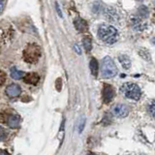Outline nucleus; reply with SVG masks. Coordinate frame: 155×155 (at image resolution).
Listing matches in <instances>:
<instances>
[{
	"label": "nucleus",
	"mask_w": 155,
	"mask_h": 155,
	"mask_svg": "<svg viewBox=\"0 0 155 155\" xmlns=\"http://www.w3.org/2000/svg\"><path fill=\"white\" fill-rule=\"evenodd\" d=\"M104 15H105V18L108 19L110 21H113V22H117L119 21V14L117 13L115 9L111 8V7H108L105 9L104 11Z\"/></svg>",
	"instance_id": "obj_7"
},
{
	"label": "nucleus",
	"mask_w": 155,
	"mask_h": 155,
	"mask_svg": "<svg viewBox=\"0 0 155 155\" xmlns=\"http://www.w3.org/2000/svg\"><path fill=\"white\" fill-rule=\"evenodd\" d=\"M56 10H57V12H58V15H59L60 17H62V13H61V11H60L59 7H58V4H57V3H56Z\"/></svg>",
	"instance_id": "obj_26"
},
{
	"label": "nucleus",
	"mask_w": 155,
	"mask_h": 155,
	"mask_svg": "<svg viewBox=\"0 0 155 155\" xmlns=\"http://www.w3.org/2000/svg\"><path fill=\"white\" fill-rule=\"evenodd\" d=\"M21 86L16 84H12L9 86H7L6 88V94L9 97H12V98H15V97H18V95H21Z\"/></svg>",
	"instance_id": "obj_8"
},
{
	"label": "nucleus",
	"mask_w": 155,
	"mask_h": 155,
	"mask_svg": "<svg viewBox=\"0 0 155 155\" xmlns=\"http://www.w3.org/2000/svg\"><path fill=\"white\" fill-rule=\"evenodd\" d=\"M74 48L76 50V51L78 52V54H81V48H79V46H78L77 44H76V45H74Z\"/></svg>",
	"instance_id": "obj_23"
},
{
	"label": "nucleus",
	"mask_w": 155,
	"mask_h": 155,
	"mask_svg": "<svg viewBox=\"0 0 155 155\" xmlns=\"http://www.w3.org/2000/svg\"><path fill=\"white\" fill-rule=\"evenodd\" d=\"M41 54H42L41 48L37 44H30V45H28L25 48V50L23 51V59L27 63L33 64V63H36L40 59Z\"/></svg>",
	"instance_id": "obj_2"
},
{
	"label": "nucleus",
	"mask_w": 155,
	"mask_h": 155,
	"mask_svg": "<svg viewBox=\"0 0 155 155\" xmlns=\"http://www.w3.org/2000/svg\"><path fill=\"white\" fill-rule=\"evenodd\" d=\"M24 76H25V73H24V72L18 71L15 67H13L11 69V77L13 78V79L19 80V79H21V78H24Z\"/></svg>",
	"instance_id": "obj_15"
},
{
	"label": "nucleus",
	"mask_w": 155,
	"mask_h": 155,
	"mask_svg": "<svg viewBox=\"0 0 155 155\" xmlns=\"http://www.w3.org/2000/svg\"><path fill=\"white\" fill-rule=\"evenodd\" d=\"M120 90L126 98L131 99V100L137 101L140 99V87L137 84H132V82H126V84H124L122 85Z\"/></svg>",
	"instance_id": "obj_4"
},
{
	"label": "nucleus",
	"mask_w": 155,
	"mask_h": 155,
	"mask_svg": "<svg viewBox=\"0 0 155 155\" xmlns=\"http://www.w3.org/2000/svg\"><path fill=\"white\" fill-rule=\"evenodd\" d=\"M98 37L107 44H114L118 39V31L113 25L104 24L98 29Z\"/></svg>",
	"instance_id": "obj_1"
},
{
	"label": "nucleus",
	"mask_w": 155,
	"mask_h": 155,
	"mask_svg": "<svg viewBox=\"0 0 155 155\" xmlns=\"http://www.w3.org/2000/svg\"><path fill=\"white\" fill-rule=\"evenodd\" d=\"M84 122H85V118L82 117L80 121V124H79V133H81L82 129L84 127Z\"/></svg>",
	"instance_id": "obj_21"
},
{
	"label": "nucleus",
	"mask_w": 155,
	"mask_h": 155,
	"mask_svg": "<svg viewBox=\"0 0 155 155\" xmlns=\"http://www.w3.org/2000/svg\"><path fill=\"white\" fill-rule=\"evenodd\" d=\"M5 1H0V13L3 11V8H4V5H5Z\"/></svg>",
	"instance_id": "obj_24"
},
{
	"label": "nucleus",
	"mask_w": 155,
	"mask_h": 155,
	"mask_svg": "<svg viewBox=\"0 0 155 155\" xmlns=\"http://www.w3.org/2000/svg\"><path fill=\"white\" fill-rule=\"evenodd\" d=\"M89 155H93V154H89Z\"/></svg>",
	"instance_id": "obj_27"
},
{
	"label": "nucleus",
	"mask_w": 155,
	"mask_h": 155,
	"mask_svg": "<svg viewBox=\"0 0 155 155\" xmlns=\"http://www.w3.org/2000/svg\"><path fill=\"white\" fill-rule=\"evenodd\" d=\"M101 74L102 77L106 79L114 78L117 74V68H116L114 60L110 56L105 57L101 62Z\"/></svg>",
	"instance_id": "obj_3"
},
{
	"label": "nucleus",
	"mask_w": 155,
	"mask_h": 155,
	"mask_svg": "<svg viewBox=\"0 0 155 155\" xmlns=\"http://www.w3.org/2000/svg\"><path fill=\"white\" fill-rule=\"evenodd\" d=\"M139 54L142 56V58H143V59L147 61H150V59H151L150 53L148 52L147 50H145V48H139Z\"/></svg>",
	"instance_id": "obj_16"
},
{
	"label": "nucleus",
	"mask_w": 155,
	"mask_h": 155,
	"mask_svg": "<svg viewBox=\"0 0 155 155\" xmlns=\"http://www.w3.org/2000/svg\"><path fill=\"white\" fill-rule=\"evenodd\" d=\"M118 60H119L120 64L122 65V67L124 68V69L127 70L131 67V60H130V58L127 55H125V54L119 55L118 56Z\"/></svg>",
	"instance_id": "obj_13"
},
{
	"label": "nucleus",
	"mask_w": 155,
	"mask_h": 155,
	"mask_svg": "<svg viewBox=\"0 0 155 155\" xmlns=\"http://www.w3.org/2000/svg\"><path fill=\"white\" fill-rule=\"evenodd\" d=\"M74 24H75L76 29L80 32H84L87 29V23L82 18H77L74 21Z\"/></svg>",
	"instance_id": "obj_12"
},
{
	"label": "nucleus",
	"mask_w": 155,
	"mask_h": 155,
	"mask_svg": "<svg viewBox=\"0 0 155 155\" xmlns=\"http://www.w3.org/2000/svg\"><path fill=\"white\" fill-rule=\"evenodd\" d=\"M6 137H7V135H6V132H5V130L0 127V140H6Z\"/></svg>",
	"instance_id": "obj_22"
},
{
	"label": "nucleus",
	"mask_w": 155,
	"mask_h": 155,
	"mask_svg": "<svg viewBox=\"0 0 155 155\" xmlns=\"http://www.w3.org/2000/svg\"><path fill=\"white\" fill-rule=\"evenodd\" d=\"M23 81L28 84H36L40 81V76L37 73H28L24 76Z\"/></svg>",
	"instance_id": "obj_10"
},
{
	"label": "nucleus",
	"mask_w": 155,
	"mask_h": 155,
	"mask_svg": "<svg viewBox=\"0 0 155 155\" xmlns=\"http://www.w3.org/2000/svg\"><path fill=\"white\" fill-rule=\"evenodd\" d=\"M114 96V90L110 85H105L103 89V98L105 102H110Z\"/></svg>",
	"instance_id": "obj_11"
},
{
	"label": "nucleus",
	"mask_w": 155,
	"mask_h": 155,
	"mask_svg": "<svg viewBox=\"0 0 155 155\" xmlns=\"http://www.w3.org/2000/svg\"><path fill=\"white\" fill-rule=\"evenodd\" d=\"M0 155H9V154H8V152L6 151V150L0 149Z\"/></svg>",
	"instance_id": "obj_25"
},
{
	"label": "nucleus",
	"mask_w": 155,
	"mask_h": 155,
	"mask_svg": "<svg viewBox=\"0 0 155 155\" xmlns=\"http://www.w3.org/2000/svg\"><path fill=\"white\" fill-rule=\"evenodd\" d=\"M5 81H6V75H5V73L0 71V85H2Z\"/></svg>",
	"instance_id": "obj_20"
},
{
	"label": "nucleus",
	"mask_w": 155,
	"mask_h": 155,
	"mask_svg": "<svg viewBox=\"0 0 155 155\" xmlns=\"http://www.w3.org/2000/svg\"><path fill=\"white\" fill-rule=\"evenodd\" d=\"M89 68H90L91 74L94 77H96L97 75H98V62H97L96 59H94V58H92V59L90 60Z\"/></svg>",
	"instance_id": "obj_14"
},
{
	"label": "nucleus",
	"mask_w": 155,
	"mask_h": 155,
	"mask_svg": "<svg viewBox=\"0 0 155 155\" xmlns=\"http://www.w3.org/2000/svg\"><path fill=\"white\" fill-rule=\"evenodd\" d=\"M82 44H84V47L85 48L86 51H89L92 48V44H91V39L89 37H85L82 41Z\"/></svg>",
	"instance_id": "obj_18"
},
{
	"label": "nucleus",
	"mask_w": 155,
	"mask_h": 155,
	"mask_svg": "<svg viewBox=\"0 0 155 155\" xmlns=\"http://www.w3.org/2000/svg\"><path fill=\"white\" fill-rule=\"evenodd\" d=\"M131 25L136 31H143L147 28V23L139 16H134L131 18Z\"/></svg>",
	"instance_id": "obj_6"
},
{
	"label": "nucleus",
	"mask_w": 155,
	"mask_h": 155,
	"mask_svg": "<svg viewBox=\"0 0 155 155\" xmlns=\"http://www.w3.org/2000/svg\"><path fill=\"white\" fill-rule=\"evenodd\" d=\"M148 110H149L150 114L155 116V101L152 102V103L148 106Z\"/></svg>",
	"instance_id": "obj_19"
},
{
	"label": "nucleus",
	"mask_w": 155,
	"mask_h": 155,
	"mask_svg": "<svg viewBox=\"0 0 155 155\" xmlns=\"http://www.w3.org/2000/svg\"><path fill=\"white\" fill-rule=\"evenodd\" d=\"M19 122H21V117L18 114H11L8 116V118L6 120V123L8 124V126L10 128H18Z\"/></svg>",
	"instance_id": "obj_9"
},
{
	"label": "nucleus",
	"mask_w": 155,
	"mask_h": 155,
	"mask_svg": "<svg viewBox=\"0 0 155 155\" xmlns=\"http://www.w3.org/2000/svg\"><path fill=\"white\" fill-rule=\"evenodd\" d=\"M111 113L116 117H126L129 114V109L124 104H116L111 109Z\"/></svg>",
	"instance_id": "obj_5"
},
{
	"label": "nucleus",
	"mask_w": 155,
	"mask_h": 155,
	"mask_svg": "<svg viewBox=\"0 0 155 155\" xmlns=\"http://www.w3.org/2000/svg\"><path fill=\"white\" fill-rule=\"evenodd\" d=\"M138 14L140 18H147L148 17V9L145 6H140L138 10Z\"/></svg>",
	"instance_id": "obj_17"
}]
</instances>
